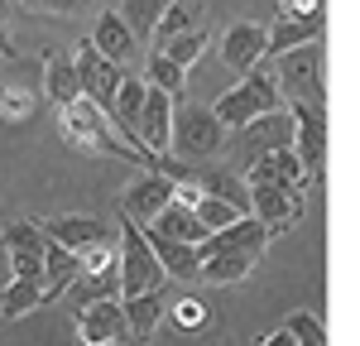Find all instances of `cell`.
I'll list each match as a JSON object with an SVG mask.
<instances>
[{
  "label": "cell",
  "instance_id": "obj_12",
  "mask_svg": "<svg viewBox=\"0 0 360 346\" xmlns=\"http://www.w3.org/2000/svg\"><path fill=\"white\" fill-rule=\"evenodd\" d=\"M5 255H10V279H44V231L34 226V222H10L5 226Z\"/></svg>",
  "mask_w": 360,
  "mask_h": 346
},
{
  "label": "cell",
  "instance_id": "obj_17",
  "mask_svg": "<svg viewBox=\"0 0 360 346\" xmlns=\"http://www.w3.org/2000/svg\"><path fill=\"white\" fill-rule=\"evenodd\" d=\"M139 231H144V241H149L154 260L164 264V274L183 279V284H193V279H197V264H202L197 245H188V241H173V236H164V231H154V226H139Z\"/></svg>",
  "mask_w": 360,
  "mask_h": 346
},
{
  "label": "cell",
  "instance_id": "obj_13",
  "mask_svg": "<svg viewBox=\"0 0 360 346\" xmlns=\"http://www.w3.org/2000/svg\"><path fill=\"white\" fill-rule=\"evenodd\" d=\"M168 202H173V183H168L164 173H154V169H144L125 188V198H120V207H125V217L130 222H139V226H149L159 212H164Z\"/></svg>",
  "mask_w": 360,
  "mask_h": 346
},
{
  "label": "cell",
  "instance_id": "obj_9",
  "mask_svg": "<svg viewBox=\"0 0 360 346\" xmlns=\"http://www.w3.org/2000/svg\"><path fill=\"white\" fill-rule=\"evenodd\" d=\"M72 68H77V82H82L86 101L101 106V111H111L115 91H120V82H125V68H120V63H106L91 44H82V49L72 53Z\"/></svg>",
  "mask_w": 360,
  "mask_h": 346
},
{
  "label": "cell",
  "instance_id": "obj_14",
  "mask_svg": "<svg viewBox=\"0 0 360 346\" xmlns=\"http://www.w3.org/2000/svg\"><path fill=\"white\" fill-rule=\"evenodd\" d=\"M250 188V217H259L269 231H283L303 217V198L298 193H283L274 183H245Z\"/></svg>",
  "mask_w": 360,
  "mask_h": 346
},
{
  "label": "cell",
  "instance_id": "obj_6",
  "mask_svg": "<svg viewBox=\"0 0 360 346\" xmlns=\"http://www.w3.org/2000/svg\"><path fill=\"white\" fill-rule=\"evenodd\" d=\"M231 135H236V140H231V154H236V164L245 169L250 159H259V154H269V149H283V144H293V115H283V111L255 115L250 125L231 130Z\"/></svg>",
  "mask_w": 360,
  "mask_h": 346
},
{
  "label": "cell",
  "instance_id": "obj_28",
  "mask_svg": "<svg viewBox=\"0 0 360 346\" xmlns=\"http://www.w3.org/2000/svg\"><path fill=\"white\" fill-rule=\"evenodd\" d=\"M44 298H39V284L34 279H10V284H0V313L5 317H25L34 313Z\"/></svg>",
  "mask_w": 360,
  "mask_h": 346
},
{
  "label": "cell",
  "instance_id": "obj_15",
  "mask_svg": "<svg viewBox=\"0 0 360 346\" xmlns=\"http://www.w3.org/2000/svg\"><path fill=\"white\" fill-rule=\"evenodd\" d=\"M269 236H274V231L264 226L259 217H236L231 226L212 231V236L197 245V255H217V250H250V255H264Z\"/></svg>",
  "mask_w": 360,
  "mask_h": 346
},
{
  "label": "cell",
  "instance_id": "obj_22",
  "mask_svg": "<svg viewBox=\"0 0 360 346\" xmlns=\"http://www.w3.org/2000/svg\"><path fill=\"white\" fill-rule=\"evenodd\" d=\"M255 260L250 250H217V255H202V264H197V279L202 284H240V279H250V269H255Z\"/></svg>",
  "mask_w": 360,
  "mask_h": 346
},
{
  "label": "cell",
  "instance_id": "obj_4",
  "mask_svg": "<svg viewBox=\"0 0 360 346\" xmlns=\"http://www.w3.org/2000/svg\"><path fill=\"white\" fill-rule=\"evenodd\" d=\"M115 260H120V298H135V293H159L164 288V264L154 260L149 250V241H144V231L139 222H120V245H115Z\"/></svg>",
  "mask_w": 360,
  "mask_h": 346
},
{
  "label": "cell",
  "instance_id": "obj_20",
  "mask_svg": "<svg viewBox=\"0 0 360 346\" xmlns=\"http://www.w3.org/2000/svg\"><path fill=\"white\" fill-rule=\"evenodd\" d=\"M77 279V255L68 245H58L53 236H44V279H39V298H63L68 284Z\"/></svg>",
  "mask_w": 360,
  "mask_h": 346
},
{
  "label": "cell",
  "instance_id": "obj_21",
  "mask_svg": "<svg viewBox=\"0 0 360 346\" xmlns=\"http://www.w3.org/2000/svg\"><path fill=\"white\" fill-rule=\"evenodd\" d=\"M135 44H139V39L125 29V20H120V15H111V10H106V15L96 20V29H91V49L106 58V63H120V68L135 58Z\"/></svg>",
  "mask_w": 360,
  "mask_h": 346
},
{
  "label": "cell",
  "instance_id": "obj_30",
  "mask_svg": "<svg viewBox=\"0 0 360 346\" xmlns=\"http://www.w3.org/2000/svg\"><path fill=\"white\" fill-rule=\"evenodd\" d=\"M159 10H164V0H125L120 20H125V29H130L135 39H149L154 25H159Z\"/></svg>",
  "mask_w": 360,
  "mask_h": 346
},
{
  "label": "cell",
  "instance_id": "obj_38",
  "mask_svg": "<svg viewBox=\"0 0 360 346\" xmlns=\"http://www.w3.org/2000/svg\"><path fill=\"white\" fill-rule=\"evenodd\" d=\"M20 5H29V10H34V5H44V0H20Z\"/></svg>",
  "mask_w": 360,
  "mask_h": 346
},
{
  "label": "cell",
  "instance_id": "obj_31",
  "mask_svg": "<svg viewBox=\"0 0 360 346\" xmlns=\"http://www.w3.org/2000/svg\"><path fill=\"white\" fill-rule=\"evenodd\" d=\"M193 212H197V222L207 226V236H212V231H221V226H231V222L240 217L226 198H212V193H202V198L193 202Z\"/></svg>",
  "mask_w": 360,
  "mask_h": 346
},
{
  "label": "cell",
  "instance_id": "obj_8",
  "mask_svg": "<svg viewBox=\"0 0 360 346\" xmlns=\"http://www.w3.org/2000/svg\"><path fill=\"white\" fill-rule=\"evenodd\" d=\"M77 337L82 346H130V327L120 313V298H91L77 308Z\"/></svg>",
  "mask_w": 360,
  "mask_h": 346
},
{
  "label": "cell",
  "instance_id": "obj_34",
  "mask_svg": "<svg viewBox=\"0 0 360 346\" xmlns=\"http://www.w3.org/2000/svg\"><path fill=\"white\" fill-rule=\"evenodd\" d=\"M307 10H322V0H278V20H298Z\"/></svg>",
  "mask_w": 360,
  "mask_h": 346
},
{
  "label": "cell",
  "instance_id": "obj_2",
  "mask_svg": "<svg viewBox=\"0 0 360 346\" xmlns=\"http://www.w3.org/2000/svg\"><path fill=\"white\" fill-rule=\"evenodd\" d=\"M58 120H63V135L77 144V149H86V154H120V159H135L139 169H144V159H149V154H135L130 144L120 140V135H115V120L101 111V106H91L86 96L58 106Z\"/></svg>",
  "mask_w": 360,
  "mask_h": 346
},
{
  "label": "cell",
  "instance_id": "obj_11",
  "mask_svg": "<svg viewBox=\"0 0 360 346\" xmlns=\"http://www.w3.org/2000/svg\"><path fill=\"white\" fill-rule=\"evenodd\" d=\"M245 183H274V188H283V193H298V198H303L312 178H307L303 159L283 144V149H269V154L250 159L245 164Z\"/></svg>",
  "mask_w": 360,
  "mask_h": 346
},
{
  "label": "cell",
  "instance_id": "obj_18",
  "mask_svg": "<svg viewBox=\"0 0 360 346\" xmlns=\"http://www.w3.org/2000/svg\"><path fill=\"white\" fill-rule=\"evenodd\" d=\"M221 63L245 72L255 63H264V25H250V20H236L221 39Z\"/></svg>",
  "mask_w": 360,
  "mask_h": 346
},
{
  "label": "cell",
  "instance_id": "obj_23",
  "mask_svg": "<svg viewBox=\"0 0 360 346\" xmlns=\"http://www.w3.org/2000/svg\"><path fill=\"white\" fill-rule=\"evenodd\" d=\"M44 91H49V101L53 106H68V101H77L82 96V82H77V68H72V53H53L44 58Z\"/></svg>",
  "mask_w": 360,
  "mask_h": 346
},
{
  "label": "cell",
  "instance_id": "obj_24",
  "mask_svg": "<svg viewBox=\"0 0 360 346\" xmlns=\"http://www.w3.org/2000/svg\"><path fill=\"white\" fill-rule=\"evenodd\" d=\"M149 226L164 231V236H173V241H188V245H202V241H207V226L197 222V212L188 207V202H178V198L168 202V207L154 217V222H149Z\"/></svg>",
  "mask_w": 360,
  "mask_h": 346
},
{
  "label": "cell",
  "instance_id": "obj_3",
  "mask_svg": "<svg viewBox=\"0 0 360 346\" xmlns=\"http://www.w3.org/2000/svg\"><path fill=\"white\" fill-rule=\"evenodd\" d=\"M221 149H226V130L207 106L173 111V130H168V154L173 159H183V164H212Z\"/></svg>",
  "mask_w": 360,
  "mask_h": 346
},
{
  "label": "cell",
  "instance_id": "obj_29",
  "mask_svg": "<svg viewBox=\"0 0 360 346\" xmlns=\"http://www.w3.org/2000/svg\"><path fill=\"white\" fill-rule=\"evenodd\" d=\"M159 53H168L178 68H193L197 58L207 53V29H188V34H173V39H164L159 44Z\"/></svg>",
  "mask_w": 360,
  "mask_h": 346
},
{
  "label": "cell",
  "instance_id": "obj_25",
  "mask_svg": "<svg viewBox=\"0 0 360 346\" xmlns=\"http://www.w3.org/2000/svg\"><path fill=\"white\" fill-rule=\"evenodd\" d=\"M188 29H202V5L197 0H164V10H159V25H154V49L173 39V34H188Z\"/></svg>",
  "mask_w": 360,
  "mask_h": 346
},
{
  "label": "cell",
  "instance_id": "obj_5",
  "mask_svg": "<svg viewBox=\"0 0 360 346\" xmlns=\"http://www.w3.org/2000/svg\"><path fill=\"white\" fill-rule=\"evenodd\" d=\"M274 82L278 91H293L307 101H322V39H312L303 49H288V53H274Z\"/></svg>",
  "mask_w": 360,
  "mask_h": 346
},
{
  "label": "cell",
  "instance_id": "obj_27",
  "mask_svg": "<svg viewBox=\"0 0 360 346\" xmlns=\"http://www.w3.org/2000/svg\"><path fill=\"white\" fill-rule=\"evenodd\" d=\"M144 86H159V91H168L173 101H178V91L188 86V68H178L168 53H149V72H144Z\"/></svg>",
  "mask_w": 360,
  "mask_h": 346
},
{
  "label": "cell",
  "instance_id": "obj_16",
  "mask_svg": "<svg viewBox=\"0 0 360 346\" xmlns=\"http://www.w3.org/2000/svg\"><path fill=\"white\" fill-rule=\"evenodd\" d=\"M39 231L53 236L58 245H68L72 255H86V250H96V245L111 241V226L101 217H53V222H44Z\"/></svg>",
  "mask_w": 360,
  "mask_h": 346
},
{
  "label": "cell",
  "instance_id": "obj_26",
  "mask_svg": "<svg viewBox=\"0 0 360 346\" xmlns=\"http://www.w3.org/2000/svg\"><path fill=\"white\" fill-rule=\"evenodd\" d=\"M120 313H125V327H130V342H144L159 317H164V298L159 293H135V298H120Z\"/></svg>",
  "mask_w": 360,
  "mask_h": 346
},
{
  "label": "cell",
  "instance_id": "obj_1",
  "mask_svg": "<svg viewBox=\"0 0 360 346\" xmlns=\"http://www.w3.org/2000/svg\"><path fill=\"white\" fill-rule=\"evenodd\" d=\"M278 106H283V91H278L274 72H264V63H255V68H245V77L236 86H226L207 111L221 120V130H240L255 115H269Z\"/></svg>",
  "mask_w": 360,
  "mask_h": 346
},
{
  "label": "cell",
  "instance_id": "obj_33",
  "mask_svg": "<svg viewBox=\"0 0 360 346\" xmlns=\"http://www.w3.org/2000/svg\"><path fill=\"white\" fill-rule=\"evenodd\" d=\"M173 322H178V327H207V303H202V298H193V293H188V298H178V303H173Z\"/></svg>",
  "mask_w": 360,
  "mask_h": 346
},
{
  "label": "cell",
  "instance_id": "obj_36",
  "mask_svg": "<svg viewBox=\"0 0 360 346\" xmlns=\"http://www.w3.org/2000/svg\"><path fill=\"white\" fill-rule=\"evenodd\" d=\"M255 346H293V337H288V332H283V327H278L274 337H264V342H255Z\"/></svg>",
  "mask_w": 360,
  "mask_h": 346
},
{
  "label": "cell",
  "instance_id": "obj_10",
  "mask_svg": "<svg viewBox=\"0 0 360 346\" xmlns=\"http://www.w3.org/2000/svg\"><path fill=\"white\" fill-rule=\"evenodd\" d=\"M173 111L178 101L159 91V86H144V106L135 115V140L144 154H168V130H173Z\"/></svg>",
  "mask_w": 360,
  "mask_h": 346
},
{
  "label": "cell",
  "instance_id": "obj_19",
  "mask_svg": "<svg viewBox=\"0 0 360 346\" xmlns=\"http://www.w3.org/2000/svg\"><path fill=\"white\" fill-rule=\"evenodd\" d=\"M312 39H322V10H307L298 20H278L274 29H264V58L288 53V49H303Z\"/></svg>",
  "mask_w": 360,
  "mask_h": 346
},
{
  "label": "cell",
  "instance_id": "obj_32",
  "mask_svg": "<svg viewBox=\"0 0 360 346\" xmlns=\"http://www.w3.org/2000/svg\"><path fill=\"white\" fill-rule=\"evenodd\" d=\"M283 332L293 337V346H327V327H322V317H312V313H293L283 322Z\"/></svg>",
  "mask_w": 360,
  "mask_h": 346
},
{
  "label": "cell",
  "instance_id": "obj_35",
  "mask_svg": "<svg viewBox=\"0 0 360 346\" xmlns=\"http://www.w3.org/2000/svg\"><path fill=\"white\" fill-rule=\"evenodd\" d=\"M86 0H44V10H53V15H77Z\"/></svg>",
  "mask_w": 360,
  "mask_h": 346
},
{
  "label": "cell",
  "instance_id": "obj_37",
  "mask_svg": "<svg viewBox=\"0 0 360 346\" xmlns=\"http://www.w3.org/2000/svg\"><path fill=\"white\" fill-rule=\"evenodd\" d=\"M10 58H15V49H10V39L0 34V63H10Z\"/></svg>",
  "mask_w": 360,
  "mask_h": 346
},
{
  "label": "cell",
  "instance_id": "obj_7",
  "mask_svg": "<svg viewBox=\"0 0 360 346\" xmlns=\"http://www.w3.org/2000/svg\"><path fill=\"white\" fill-rule=\"evenodd\" d=\"M293 154L303 159L307 178H317L322 173V159H327V111H322V101H293Z\"/></svg>",
  "mask_w": 360,
  "mask_h": 346
},
{
  "label": "cell",
  "instance_id": "obj_39",
  "mask_svg": "<svg viewBox=\"0 0 360 346\" xmlns=\"http://www.w3.org/2000/svg\"><path fill=\"white\" fill-rule=\"evenodd\" d=\"M0 20H5V0H0Z\"/></svg>",
  "mask_w": 360,
  "mask_h": 346
}]
</instances>
